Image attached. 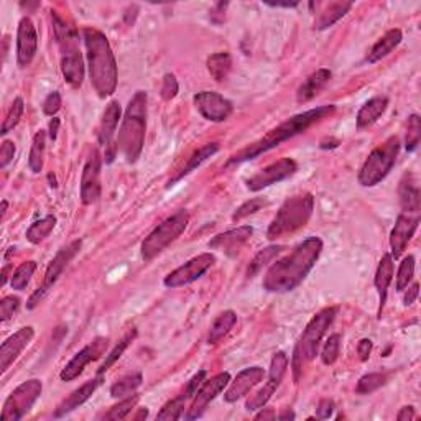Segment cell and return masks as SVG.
Here are the masks:
<instances>
[{"label": "cell", "instance_id": "cell-40", "mask_svg": "<svg viewBox=\"0 0 421 421\" xmlns=\"http://www.w3.org/2000/svg\"><path fill=\"white\" fill-rule=\"evenodd\" d=\"M137 338V331L133 329V331H130V333H127L126 336H123V338L118 341V344H116V348H114L111 353H109L107 355H106V360H104L102 362V365L101 367H99V370H97V374L99 375H102L104 372H107L109 369L112 367L114 364L117 362L118 359L122 358V354L126 353V349L128 348V346L132 344V341Z\"/></svg>", "mask_w": 421, "mask_h": 421}, {"label": "cell", "instance_id": "cell-39", "mask_svg": "<svg viewBox=\"0 0 421 421\" xmlns=\"http://www.w3.org/2000/svg\"><path fill=\"white\" fill-rule=\"evenodd\" d=\"M283 249H285L283 245H270V247H265V249H262L259 254L252 259L249 270H247V276H249V279L255 276L265 265H269L275 257H279L281 252H283Z\"/></svg>", "mask_w": 421, "mask_h": 421}, {"label": "cell", "instance_id": "cell-61", "mask_svg": "<svg viewBox=\"0 0 421 421\" xmlns=\"http://www.w3.org/2000/svg\"><path fill=\"white\" fill-rule=\"evenodd\" d=\"M276 418H279V420H295V413L291 412L290 408H286L285 412H283V413H280Z\"/></svg>", "mask_w": 421, "mask_h": 421}, {"label": "cell", "instance_id": "cell-30", "mask_svg": "<svg viewBox=\"0 0 421 421\" xmlns=\"http://www.w3.org/2000/svg\"><path fill=\"white\" fill-rule=\"evenodd\" d=\"M333 74H331L329 69H318V71H315L311 76L306 79V81L301 84L298 92H296V101L300 104L303 102H308L313 99L316 94H318L321 89H323L326 84L329 83V79Z\"/></svg>", "mask_w": 421, "mask_h": 421}, {"label": "cell", "instance_id": "cell-31", "mask_svg": "<svg viewBox=\"0 0 421 421\" xmlns=\"http://www.w3.org/2000/svg\"><path fill=\"white\" fill-rule=\"evenodd\" d=\"M217 152H219V143H216V142L207 143V145L201 147L200 150L193 153L191 158H190V160H188L186 165L181 168V171L178 173V175L175 178H173V180L168 181V186H173L176 181L183 180V178H185L186 175H190L191 171H195L197 166H201L202 163H205L207 160V158H211L212 155H216Z\"/></svg>", "mask_w": 421, "mask_h": 421}, {"label": "cell", "instance_id": "cell-28", "mask_svg": "<svg viewBox=\"0 0 421 421\" xmlns=\"http://www.w3.org/2000/svg\"><path fill=\"white\" fill-rule=\"evenodd\" d=\"M400 205H402L403 212L410 214H420L421 209V193L418 188V183L412 175H405V178L400 183Z\"/></svg>", "mask_w": 421, "mask_h": 421}, {"label": "cell", "instance_id": "cell-23", "mask_svg": "<svg viewBox=\"0 0 421 421\" xmlns=\"http://www.w3.org/2000/svg\"><path fill=\"white\" fill-rule=\"evenodd\" d=\"M252 234H254V229L250 226H242L237 227V229L222 232V234L216 236L214 239L209 240V249L222 250L226 254L234 255L250 239Z\"/></svg>", "mask_w": 421, "mask_h": 421}, {"label": "cell", "instance_id": "cell-19", "mask_svg": "<svg viewBox=\"0 0 421 421\" xmlns=\"http://www.w3.org/2000/svg\"><path fill=\"white\" fill-rule=\"evenodd\" d=\"M38 51V33L32 18L23 17L17 30V63L20 68L32 64L35 54Z\"/></svg>", "mask_w": 421, "mask_h": 421}, {"label": "cell", "instance_id": "cell-16", "mask_svg": "<svg viewBox=\"0 0 421 421\" xmlns=\"http://www.w3.org/2000/svg\"><path fill=\"white\" fill-rule=\"evenodd\" d=\"M101 170H102V158L97 148H94L89 155L86 165L83 168L81 175V202L84 206L94 205L101 197Z\"/></svg>", "mask_w": 421, "mask_h": 421}, {"label": "cell", "instance_id": "cell-47", "mask_svg": "<svg viewBox=\"0 0 421 421\" xmlns=\"http://www.w3.org/2000/svg\"><path fill=\"white\" fill-rule=\"evenodd\" d=\"M341 350V336L339 334H331L323 346V350H321V360H323L324 365H333L339 358Z\"/></svg>", "mask_w": 421, "mask_h": 421}, {"label": "cell", "instance_id": "cell-48", "mask_svg": "<svg viewBox=\"0 0 421 421\" xmlns=\"http://www.w3.org/2000/svg\"><path fill=\"white\" fill-rule=\"evenodd\" d=\"M265 205H267V201L262 200V197H254V200L245 201L244 205L237 207V211L232 214V221L239 222L242 219H245V217H249L252 214H255L257 211H260Z\"/></svg>", "mask_w": 421, "mask_h": 421}, {"label": "cell", "instance_id": "cell-7", "mask_svg": "<svg viewBox=\"0 0 421 421\" xmlns=\"http://www.w3.org/2000/svg\"><path fill=\"white\" fill-rule=\"evenodd\" d=\"M400 153V138L390 137L387 142H384L382 145L374 148L367 157V160L364 161V165L360 166L358 180L364 188H374L377 186L380 181H384L389 176V173L392 171V168L397 161Z\"/></svg>", "mask_w": 421, "mask_h": 421}, {"label": "cell", "instance_id": "cell-5", "mask_svg": "<svg viewBox=\"0 0 421 421\" xmlns=\"http://www.w3.org/2000/svg\"><path fill=\"white\" fill-rule=\"evenodd\" d=\"M315 211V197L311 193H301L293 197H288L271 219L267 229V239L276 240L280 237L293 234L308 224Z\"/></svg>", "mask_w": 421, "mask_h": 421}, {"label": "cell", "instance_id": "cell-10", "mask_svg": "<svg viewBox=\"0 0 421 421\" xmlns=\"http://www.w3.org/2000/svg\"><path fill=\"white\" fill-rule=\"evenodd\" d=\"M336 316H338V308L334 306H329V308L321 310L318 315L315 316L313 319L310 321L308 326H306L303 334L296 344V350H298L303 362L306 360H313L316 355H318V349L321 341H323L326 331L331 328V324L334 323Z\"/></svg>", "mask_w": 421, "mask_h": 421}, {"label": "cell", "instance_id": "cell-55", "mask_svg": "<svg viewBox=\"0 0 421 421\" xmlns=\"http://www.w3.org/2000/svg\"><path fill=\"white\" fill-rule=\"evenodd\" d=\"M372 348H374V344H372V341H370V339H360L359 341L358 354H359V358H360V360H362V362L369 360L370 354H372Z\"/></svg>", "mask_w": 421, "mask_h": 421}, {"label": "cell", "instance_id": "cell-24", "mask_svg": "<svg viewBox=\"0 0 421 421\" xmlns=\"http://www.w3.org/2000/svg\"><path fill=\"white\" fill-rule=\"evenodd\" d=\"M99 385H101V375H99L97 379L89 380V382H86L79 389L74 390V392L69 395L68 398H64L63 402L58 405L56 412H54V418H61V417H64V415L74 412V410L86 403L87 400L92 397L94 392H96Z\"/></svg>", "mask_w": 421, "mask_h": 421}, {"label": "cell", "instance_id": "cell-46", "mask_svg": "<svg viewBox=\"0 0 421 421\" xmlns=\"http://www.w3.org/2000/svg\"><path fill=\"white\" fill-rule=\"evenodd\" d=\"M415 276V257L408 255L402 260V264L398 267L397 274V291H405L408 288V285L412 283Z\"/></svg>", "mask_w": 421, "mask_h": 421}, {"label": "cell", "instance_id": "cell-11", "mask_svg": "<svg viewBox=\"0 0 421 421\" xmlns=\"http://www.w3.org/2000/svg\"><path fill=\"white\" fill-rule=\"evenodd\" d=\"M43 392L42 380L32 379L27 382L20 384L12 393L8 395V398L5 400L2 415L0 418L2 421H18L27 415L35 402L39 398V395Z\"/></svg>", "mask_w": 421, "mask_h": 421}, {"label": "cell", "instance_id": "cell-9", "mask_svg": "<svg viewBox=\"0 0 421 421\" xmlns=\"http://www.w3.org/2000/svg\"><path fill=\"white\" fill-rule=\"evenodd\" d=\"M81 245H83L81 240H73L71 244L63 247V249L59 250L56 255H54V259L49 262L48 269H47V271H44V279L42 281V285H39L38 288L33 291V295L28 298L27 310H35L39 303H42V301L44 300V296L49 293V290L53 288L54 283H56L63 271L66 270V267L71 264V260L79 254Z\"/></svg>", "mask_w": 421, "mask_h": 421}, {"label": "cell", "instance_id": "cell-36", "mask_svg": "<svg viewBox=\"0 0 421 421\" xmlns=\"http://www.w3.org/2000/svg\"><path fill=\"white\" fill-rule=\"evenodd\" d=\"M54 226H56V217H54L53 214L42 217V219L33 222V224L28 227L27 234H25L27 236V240L33 245L39 244V242H43L49 234H51Z\"/></svg>", "mask_w": 421, "mask_h": 421}, {"label": "cell", "instance_id": "cell-29", "mask_svg": "<svg viewBox=\"0 0 421 421\" xmlns=\"http://www.w3.org/2000/svg\"><path fill=\"white\" fill-rule=\"evenodd\" d=\"M402 39H403L402 30H400V28L389 30V32L385 33L384 37L374 44L372 49H370L369 54H367V61L369 63H377V61H380V59L387 58L389 54L392 53L400 43H402Z\"/></svg>", "mask_w": 421, "mask_h": 421}, {"label": "cell", "instance_id": "cell-56", "mask_svg": "<svg viewBox=\"0 0 421 421\" xmlns=\"http://www.w3.org/2000/svg\"><path fill=\"white\" fill-rule=\"evenodd\" d=\"M291 369H293V375H295V382H298L301 377V369H303V359L298 350H293V358H291Z\"/></svg>", "mask_w": 421, "mask_h": 421}, {"label": "cell", "instance_id": "cell-54", "mask_svg": "<svg viewBox=\"0 0 421 421\" xmlns=\"http://www.w3.org/2000/svg\"><path fill=\"white\" fill-rule=\"evenodd\" d=\"M333 412H334L333 400H321L318 405V410H316V417L321 420H328L333 417Z\"/></svg>", "mask_w": 421, "mask_h": 421}, {"label": "cell", "instance_id": "cell-25", "mask_svg": "<svg viewBox=\"0 0 421 421\" xmlns=\"http://www.w3.org/2000/svg\"><path fill=\"white\" fill-rule=\"evenodd\" d=\"M122 109L118 101H111L107 104L106 111L102 114L101 126H99V143L102 147H112V138L116 135L118 121H121Z\"/></svg>", "mask_w": 421, "mask_h": 421}, {"label": "cell", "instance_id": "cell-42", "mask_svg": "<svg viewBox=\"0 0 421 421\" xmlns=\"http://www.w3.org/2000/svg\"><path fill=\"white\" fill-rule=\"evenodd\" d=\"M138 400H140V397L135 393L130 395V397H127V398H122V402H118L117 405H114L112 408H109V412L104 413L101 418L102 420H123L126 417H128V413H130L133 408H135Z\"/></svg>", "mask_w": 421, "mask_h": 421}, {"label": "cell", "instance_id": "cell-12", "mask_svg": "<svg viewBox=\"0 0 421 421\" xmlns=\"http://www.w3.org/2000/svg\"><path fill=\"white\" fill-rule=\"evenodd\" d=\"M288 364H290L288 355L281 353V350H279V353L274 355V359H271V364H270V372H269V380H267V384L254 395V397L247 400L245 408L249 410V412L262 410L267 403L270 402V398L274 397V393L276 392V389L280 387L281 380L285 377Z\"/></svg>", "mask_w": 421, "mask_h": 421}, {"label": "cell", "instance_id": "cell-64", "mask_svg": "<svg viewBox=\"0 0 421 421\" xmlns=\"http://www.w3.org/2000/svg\"><path fill=\"white\" fill-rule=\"evenodd\" d=\"M5 212H7V201H2V217L5 216Z\"/></svg>", "mask_w": 421, "mask_h": 421}, {"label": "cell", "instance_id": "cell-52", "mask_svg": "<svg viewBox=\"0 0 421 421\" xmlns=\"http://www.w3.org/2000/svg\"><path fill=\"white\" fill-rule=\"evenodd\" d=\"M15 157V143L12 140H4L0 148V168H7Z\"/></svg>", "mask_w": 421, "mask_h": 421}, {"label": "cell", "instance_id": "cell-45", "mask_svg": "<svg viewBox=\"0 0 421 421\" xmlns=\"http://www.w3.org/2000/svg\"><path fill=\"white\" fill-rule=\"evenodd\" d=\"M421 140V118L417 114H412L408 117V123H407V138H405V148L407 152H415L420 145Z\"/></svg>", "mask_w": 421, "mask_h": 421}, {"label": "cell", "instance_id": "cell-1", "mask_svg": "<svg viewBox=\"0 0 421 421\" xmlns=\"http://www.w3.org/2000/svg\"><path fill=\"white\" fill-rule=\"evenodd\" d=\"M323 252L319 237H308L283 259L276 260L264 276V290L269 293H288L303 283Z\"/></svg>", "mask_w": 421, "mask_h": 421}, {"label": "cell", "instance_id": "cell-26", "mask_svg": "<svg viewBox=\"0 0 421 421\" xmlns=\"http://www.w3.org/2000/svg\"><path fill=\"white\" fill-rule=\"evenodd\" d=\"M393 257L390 254H385L382 259L379 262L377 271H375V288L379 291V318H382V311L385 306V301H387V293H389V286L393 280Z\"/></svg>", "mask_w": 421, "mask_h": 421}, {"label": "cell", "instance_id": "cell-38", "mask_svg": "<svg viewBox=\"0 0 421 421\" xmlns=\"http://www.w3.org/2000/svg\"><path fill=\"white\" fill-rule=\"evenodd\" d=\"M143 382V377L140 372L127 375L121 380H117L116 384L111 387V397L112 398H127L130 395L135 393V390L140 387Z\"/></svg>", "mask_w": 421, "mask_h": 421}, {"label": "cell", "instance_id": "cell-6", "mask_svg": "<svg viewBox=\"0 0 421 421\" xmlns=\"http://www.w3.org/2000/svg\"><path fill=\"white\" fill-rule=\"evenodd\" d=\"M51 18L54 37L61 51V73L68 84L79 87L84 81V61L79 49V37L76 30L69 27L56 12L51 13Z\"/></svg>", "mask_w": 421, "mask_h": 421}, {"label": "cell", "instance_id": "cell-62", "mask_svg": "<svg viewBox=\"0 0 421 421\" xmlns=\"http://www.w3.org/2000/svg\"><path fill=\"white\" fill-rule=\"evenodd\" d=\"M8 270H10V265L5 264L4 270H2V285L7 283V279H8Z\"/></svg>", "mask_w": 421, "mask_h": 421}, {"label": "cell", "instance_id": "cell-20", "mask_svg": "<svg viewBox=\"0 0 421 421\" xmlns=\"http://www.w3.org/2000/svg\"><path fill=\"white\" fill-rule=\"evenodd\" d=\"M107 346V339H97L94 343L87 344L86 348H83L69 362L64 365V369L59 374V379L63 382H71V380L78 379L83 374V370L86 369L87 364H91L92 360H96L99 355L104 353V348Z\"/></svg>", "mask_w": 421, "mask_h": 421}, {"label": "cell", "instance_id": "cell-17", "mask_svg": "<svg viewBox=\"0 0 421 421\" xmlns=\"http://www.w3.org/2000/svg\"><path fill=\"white\" fill-rule=\"evenodd\" d=\"M193 101H195L197 112L209 122H224L231 117L232 111H234V106H232L229 99H226L219 92L214 91L197 92L193 97Z\"/></svg>", "mask_w": 421, "mask_h": 421}, {"label": "cell", "instance_id": "cell-27", "mask_svg": "<svg viewBox=\"0 0 421 421\" xmlns=\"http://www.w3.org/2000/svg\"><path fill=\"white\" fill-rule=\"evenodd\" d=\"M387 107H389V97L375 96L372 99H369V101L359 109L358 117H355V123H358L359 130L374 126V123L384 116L385 111H387Z\"/></svg>", "mask_w": 421, "mask_h": 421}, {"label": "cell", "instance_id": "cell-37", "mask_svg": "<svg viewBox=\"0 0 421 421\" xmlns=\"http://www.w3.org/2000/svg\"><path fill=\"white\" fill-rule=\"evenodd\" d=\"M193 398V395L185 390L181 395H178L176 398L170 400V402L163 405V408L158 412L157 415V420H166V421H175V420H180L183 412H185V407L186 403L190 402Z\"/></svg>", "mask_w": 421, "mask_h": 421}, {"label": "cell", "instance_id": "cell-4", "mask_svg": "<svg viewBox=\"0 0 421 421\" xmlns=\"http://www.w3.org/2000/svg\"><path fill=\"white\" fill-rule=\"evenodd\" d=\"M147 102L145 91H137L123 114L121 130L117 137V150L127 163L133 165L142 155L147 132Z\"/></svg>", "mask_w": 421, "mask_h": 421}, {"label": "cell", "instance_id": "cell-3", "mask_svg": "<svg viewBox=\"0 0 421 421\" xmlns=\"http://www.w3.org/2000/svg\"><path fill=\"white\" fill-rule=\"evenodd\" d=\"M84 44L89 63V76L92 87L96 89L99 97H111L117 89V61L114 56L109 39L102 32L96 28L83 30Z\"/></svg>", "mask_w": 421, "mask_h": 421}, {"label": "cell", "instance_id": "cell-14", "mask_svg": "<svg viewBox=\"0 0 421 421\" xmlns=\"http://www.w3.org/2000/svg\"><path fill=\"white\" fill-rule=\"evenodd\" d=\"M296 171H298V163L293 158H280L279 161L262 168L259 173H255L254 176L249 178L247 180V188L254 193L262 191L271 185H276V183L285 181L286 178L293 176Z\"/></svg>", "mask_w": 421, "mask_h": 421}, {"label": "cell", "instance_id": "cell-59", "mask_svg": "<svg viewBox=\"0 0 421 421\" xmlns=\"http://www.w3.org/2000/svg\"><path fill=\"white\" fill-rule=\"evenodd\" d=\"M59 123H61V121H59L58 117H53V121L49 122V130H48V135H49V138H51L53 142L56 140V137H58V128H59Z\"/></svg>", "mask_w": 421, "mask_h": 421}, {"label": "cell", "instance_id": "cell-53", "mask_svg": "<svg viewBox=\"0 0 421 421\" xmlns=\"http://www.w3.org/2000/svg\"><path fill=\"white\" fill-rule=\"evenodd\" d=\"M227 7H229V2H217L214 7L211 8V22H214L216 25H221L224 22Z\"/></svg>", "mask_w": 421, "mask_h": 421}, {"label": "cell", "instance_id": "cell-32", "mask_svg": "<svg viewBox=\"0 0 421 421\" xmlns=\"http://www.w3.org/2000/svg\"><path fill=\"white\" fill-rule=\"evenodd\" d=\"M353 8V2H333L326 7L323 12L319 13V17L315 22V30H326L331 28L334 23H338L341 18L346 17L349 13V10Z\"/></svg>", "mask_w": 421, "mask_h": 421}, {"label": "cell", "instance_id": "cell-22", "mask_svg": "<svg viewBox=\"0 0 421 421\" xmlns=\"http://www.w3.org/2000/svg\"><path fill=\"white\" fill-rule=\"evenodd\" d=\"M33 336L35 329L32 326H25V328L18 329L17 333L4 341L2 348H0V372H5L18 359L23 349L32 343Z\"/></svg>", "mask_w": 421, "mask_h": 421}, {"label": "cell", "instance_id": "cell-13", "mask_svg": "<svg viewBox=\"0 0 421 421\" xmlns=\"http://www.w3.org/2000/svg\"><path fill=\"white\" fill-rule=\"evenodd\" d=\"M214 264H216V257L209 254V252H207V254L197 255L195 259L188 260L185 265L178 267V269L173 270L171 274H168L165 276V280H163V285L171 290L190 285L193 281L200 280Z\"/></svg>", "mask_w": 421, "mask_h": 421}, {"label": "cell", "instance_id": "cell-21", "mask_svg": "<svg viewBox=\"0 0 421 421\" xmlns=\"http://www.w3.org/2000/svg\"><path fill=\"white\" fill-rule=\"evenodd\" d=\"M265 377L264 369L255 365V367H247L242 372L237 374L234 380H231V384L227 385V390L224 393V400L227 403H234L237 400L244 398L252 389L257 387Z\"/></svg>", "mask_w": 421, "mask_h": 421}, {"label": "cell", "instance_id": "cell-58", "mask_svg": "<svg viewBox=\"0 0 421 421\" xmlns=\"http://www.w3.org/2000/svg\"><path fill=\"white\" fill-rule=\"evenodd\" d=\"M417 417H418V415H417V412H415L413 407H403L398 412L397 420L398 421H410V420H415Z\"/></svg>", "mask_w": 421, "mask_h": 421}, {"label": "cell", "instance_id": "cell-51", "mask_svg": "<svg viewBox=\"0 0 421 421\" xmlns=\"http://www.w3.org/2000/svg\"><path fill=\"white\" fill-rule=\"evenodd\" d=\"M61 106H63L61 94H59L58 91L49 92L47 96V99H44V102H43V114H44V116L54 117L59 112Z\"/></svg>", "mask_w": 421, "mask_h": 421}, {"label": "cell", "instance_id": "cell-41", "mask_svg": "<svg viewBox=\"0 0 421 421\" xmlns=\"http://www.w3.org/2000/svg\"><path fill=\"white\" fill-rule=\"evenodd\" d=\"M35 270H37V262L28 260V262H23V264H20L18 269L12 274V280H10L12 288L17 291H23L27 288L30 280H32V276L35 274Z\"/></svg>", "mask_w": 421, "mask_h": 421}, {"label": "cell", "instance_id": "cell-57", "mask_svg": "<svg viewBox=\"0 0 421 421\" xmlns=\"http://www.w3.org/2000/svg\"><path fill=\"white\" fill-rule=\"evenodd\" d=\"M407 290V293H405V298H403V303L405 306H410L415 303V300L418 298V293H420V285L418 283H413L410 288H405Z\"/></svg>", "mask_w": 421, "mask_h": 421}, {"label": "cell", "instance_id": "cell-18", "mask_svg": "<svg viewBox=\"0 0 421 421\" xmlns=\"http://www.w3.org/2000/svg\"><path fill=\"white\" fill-rule=\"evenodd\" d=\"M420 226V214H410V212H402L398 216L397 222H395L392 232H390V255L395 260L400 259V255L403 254L407 249L408 242L412 240Z\"/></svg>", "mask_w": 421, "mask_h": 421}, {"label": "cell", "instance_id": "cell-15", "mask_svg": "<svg viewBox=\"0 0 421 421\" xmlns=\"http://www.w3.org/2000/svg\"><path fill=\"white\" fill-rule=\"evenodd\" d=\"M229 384H231L229 372H221L209 380H205V384L201 385L195 397H193V403L190 407V412L186 415V420L201 418L202 413L206 412L207 405H209L217 395L224 392Z\"/></svg>", "mask_w": 421, "mask_h": 421}, {"label": "cell", "instance_id": "cell-63", "mask_svg": "<svg viewBox=\"0 0 421 421\" xmlns=\"http://www.w3.org/2000/svg\"><path fill=\"white\" fill-rule=\"evenodd\" d=\"M270 7H285V8H290V7H296L298 2H293V4H269Z\"/></svg>", "mask_w": 421, "mask_h": 421}, {"label": "cell", "instance_id": "cell-34", "mask_svg": "<svg viewBox=\"0 0 421 421\" xmlns=\"http://www.w3.org/2000/svg\"><path fill=\"white\" fill-rule=\"evenodd\" d=\"M207 71L216 83L226 81L232 69V58L227 51H219L207 58Z\"/></svg>", "mask_w": 421, "mask_h": 421}, {"label": "cell", "instance_id": "cell-2", "mask_svg": "<svg viewBox=\"0 0 421 421\" xmlns=\"http://www.w3.org/2000/svg\"><path fill=\"white\" fill-rule=\"evenodd\" d=\"M336 111V106L329 104V106H319L316 109H310V111H305L301 114H296V116L286 118L285 122H281L280 126H276L275 128L260 138L252 143V145L245 147L244 150H240L237 155H234L229 160V165H234V163H244L249 160H254V158L260 157L262 153L274 150V148L280 147L281 143L290 140L300 133H305L310 127H313L315 123H318L323 121V118L333 116Z\"/></svg>", "mask_w": 421, "mask_h": 421}, {"label": "cell", "instance_id": "cell-60", "mask_svg": "<svg viewBox=\"0 0 421 421\" xmlns=\"http://www.w3.org/2000/svg\"><path fill=\"white\" fill-rule=\"evenodd\" d=\"M274 418H276V415L271 408H262V412L259 415H255V420H274Z\"/></svg>", "mask_w": 421, "mask_h": 421}, {"label": "cell", "instance_id": "cell-33", "mask_svg": "<svg viewBox=\"0 0 421 421\" xmlns=\"http://www.w3.org/2000/svg\"><path fill=\"white\" fill-rule=\"evenodd\" d=\"M237 323V315L232 310H227L224 313H221L212 323L209 329V336H207V344H217L222 338H226L231 333V329L234 328Z\"/></svg>", "mask_w": 421, "mask_h": 421}, {"label": "cell", "instance_id": "cell-8", "mask_svg": "<svg viewBox=\"0 0 421 421\" xmlns=\"http://www.w3.org/2000/svg\"><path fill=\"white\" fill-rule=\"evenodd\" d=\"M188 224H190V212L186 209H180L163 221L161 224H158L142 242V259L150 262L160 255L168 245H171L186 231Z\"/></svg>", "mask_w": 421, "mask_h": 421}, {"label": "cell", "instance_id": "cell-50", "mask_svg": "<svg viewBox=\"0 0 421 421\" xmlns=\"http://www.w3.org/2000/svg\"><path fill=\"white\" fill-rule=\"evenodd\" d=\"M178 91H180V84H178V79L175 74L168 73L163 76V84H161V97L165 101H171V99L176 97Z\"/></svg>", "mask_w": 421, "mask_h": 421}, {"label": "cell", "instance_id": "cell-49", "mask_svg": "<svg viewBox=\"0 0 421 421\" xmlns=\"http://www.w3.org/2000/svg\"><path fill=\"white\" fill-rule=\"evenodd\" d=\"M20 310V298L18 296H5V298L0 301V321L2 323H7L8 319H12L17 311Z\"/></svg>", "mask_w": 421, "mask_h": 421}, {"label": "cell", "instance_id": "cell-43", "mask_svg": "<svg viewBox=\"0 0 421 421\" xmlns=\"http://www.w3.org/2000/svg\"><path fill=\"white\" fill-rule=\"evenodd\" d=\"M385 382H387V375L385 374H380V372L367 374L364 375V377H360V380L358 382V387H355V392L359 395L372 393L380 387H384Z\"/></svg>", "mask_w": 421, "mask_h": 421}, {"label": "cell", "instance_id": "cell-35", "mask_svg": "<svg viewBox=\"0 0 421 421\" xmlns=\"http://www.w3.org/2000/svg\"><path fill=\"white\" fill-rule=\"evenodd\" d=\"M44 152H47V132L38 130L33 137L32 148H30V157H28V166L33 173H39L43 170Z\"/></svg>", "mask_w": 421, "mask_h": 421}, {"label": "cell", "instance_id": "cell-44", "mask_svg": "<svg viewBox=\"0 0 421 421\" xmlns=\"http://www.w3.org/2000/svg\"><path fill=\"white\" fill-rule=\"evenodd\" d=\"M23 111H25L23 99L22 97H15L12 107H10L7 117H5V121L2 123V128H0V133H2V135H7L10 130H13V128L18 126L20 121H22Z\"/></svg>", "mask_w": 421, "mask_h": 421}]
</instances>
